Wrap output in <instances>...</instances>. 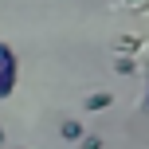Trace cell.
I'll return each mask as SVG.
<instances>
[{
    "label": "cell",
    "instance_id": "8",
    "mask_svg": "<svg viewBox=\"0 0 149 149\" xmlns=\"http://www.w3.org/2000/svg\"><path fill=\"white\" fill-rule=\"evenodd\" d=\"M0 145H4V126H0Z\"/></svg>",
    "mask_w": 149,
    "mask_h": 149
},
{
    "label": "cell",
    "instance_id": "3",
    "mask_svg": "<svg viewBox=\"0 0 149 149\" xmlns=\"http://www.w3.org/2000/svg\"><path fill=\"white\" fill-rule=\"evenodd\" d=\"M59 134H63V141H79L82 134H86V130H82V122H74V118H67L59 126Z\"/></svg>",
    "mask_w": 149,
    "mask_h": 149
},
{
    "label": "cell",
    "instance_id": "6",
    "mask_svg": "<svg viewBox=\"0 0 149 149\" xmlns=\"http://www.w3.org/2000/svg\"><path fill=\"white\" fill-rule=\"evenodd\" d=\"M79 149H102V137H98V134H82L79 137Z\"/></svg>",
    "mask_w": 149,
    "mask_h": 149
},
{
    "label": "cell",
    "instance_id": "4",
    "mask_svg": "<svg viewBox=\"0 0 149 149\" xmlns=\"http://www.w3.org/2000/svg\"><path fill=\"white\" fill-rule=\"evenodd\" d=\"M114 47H118V51H122V55H126V51H130V55H134V51H137V47H141V43H137V39H134V36H118V43H114Z\"/></svg>",
    "mask_w": 149,
    "mask_h": 149
},
{
    "label": "cell",
    "instance_id": "7",
    "mask_svg": "<svg viewBox=\"0 0 149 149\" xmlns=\"http://www.w3.org/2000/svg\"><path fill=\"white\" fill-rule=\"evenodd\" d=\"M126 4H134V8H145V4H149V0H126Z\"/></svg>",
    "mask_w": 149,
    "mask_h": 149
},
{
    "label": "cell",
    "instance_id": "1",
    "mask_svg": "<svg viewBox=\"0 0 149 149\" xmlns=\"http://www.w3.org/2000/svg\"><path fill=\"white\" fill-rule=\"evenodd\" d=\"M16 79H20V63H16L12 43H0V102L16 90Z\"/></svg>",
    "mask_w": 149,
    "mask_h": 149
},
{
    "label": "cell",
    "instance_id": "2",
    "mask_svg": "<svg viewBox=\"0 0 149 149\" xmlns=\"http://www.w3.org/2000/svg\"><path fill=\"white\" fill-rule=\"evenodd\" d=\"M110 102H114V94H110V90H94V94H86V98H82V110H86V114H98V110H106Z\"/></svg>",
    "mask_w": 149,
    "mask_h": 149
},
{
    "label": "cell",
    "instance_id": "5",
    "mask_svg": "<svg viewBox=\"0 0 149 149\" xmlns=\"http://www.w3.org/2000/svg\"><path fill=\"white\" fill-rule=\"evenodd\" d=\"M134 67H137V63L130 59V55H118V59H114V71H118V74H134Z\"/></svg>",
    "mask_w": 149,
    "mask_h": 149
},
{
    "label": "cell",
    "instance_id": "9",
    "mask_svg": "<svg viewBox=\"0 0 149 149\" xmlns=\"http://www.w3.org/2000/svg\"><path fill=\"white\" fill-rule=\"evenodd\" d=\"M145 110H149V90H145Z\"/></svg>",
    "mask_w": 149,
    "mask_h": 149
}]
</instances>
